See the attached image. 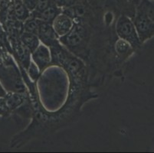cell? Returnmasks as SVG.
<instances>
[{
    "label": "cell",
    "instance_id": "cell-1",
    "mask_svg": "<svg viewBox=\"0 0 154 153\" xmlns=\"http://www.w3.org/2000/svg\"><path fill=\"white\" fill-rule=\"evenodd\" d=\"M140 41L154 35V4L144 2L141 5L134 22Z\"/></svg>",
    "mask_w": 154,
    "mask_h": 153
},
{
    "label": "cell",
    "instance_id": "cell-2",
    "mask_svg": "<svg viewBox=\"0 0 154 153\" xmlns=\"http://www.w3.org/2000/svg\"><path fill=\"white\" fill-rule=\"evenodd\" d=\"M116 31L120 39L126 41L133 48L139 47L141 41L134 22L126 15H121L116 24Z\"/></svg>",
    "mask_w": 154,
    "mask_h": 153
},
{
    "label": "cell",
    "instance_id": "cell-3",
    "mask_svg": "<svg viewBox=\"0 0 154 153\" xmlns=\"http://www.w3.org/2000/svg\"><path fill=\"white\" fill-rule=\"evenodd\" d=\"M85 29L80 25H75L65 35L59 38V42L68 47H79L82 44L86 35Z\"/></svg>",
    "mask_w": 154,
    "mask_h": 153
},
{
    "label": "cell",
    "instance_id": "cell-4",
    "mask_svg": "<svg viewBox=\"0 0 154 153\" xmlns=\"http://www.w3.org/2000/svg\"><path fill=\"white\" fill-rule=\"evenodd\" d=\"M38 37L40 41L45 45L49 47L58 41V36L56 35L51 23L39 20V26L38 30Z\"/></svg>",
    "mask_w": 154,
    "mask_h": 153
},
{
    "label": "cell",
    "instance_id": "cell-5",
    "mask_svg": "<svg viewBox=\"0 0 154 153\" xmlns=\"http://www.w3.org/2000/svg\"><path fill=\"white\" fill-rule=\"evenodd\" d=\"M32 61L38 66L40 71H43L51 61V50L48 46L40 44L38 47L31 54Z\"/></svg>",
    "mask_w": 154,
    "mask_h": 153
},
{
    "label": "cell",
    "instance_id": "cell-6",
    "mask_svg": "<svg viewBox=\"0 0 154 153\" xmlns=\"http://www.w3.org/2000/svg\"><path fill=\"white\" fill-rule=\"evenodd\" d=\"M51 25L56 35L60 38L68 34L75 25V23L72 18L61 12V13L53 20Z\"/></svg>",
    "mask_w": 154,
    "mask_h": 153
},
{
    "label": "cell",
    "instance_id": "cell-7",
    "mask_svg": "<svg viewBox=\"0 0 154 153\" xmlns=\"http://www.w3.org/2000/svg\"><path fill=\"white\" fill-rule=\"evenodd\" d=\"M61 12L62 11H61V8L58 7L57 5H54V4H51L50 6L45 8L44 11H42L40 13L37 14V15H34L33 17L39 19V20L43 21V22L51 23L56 17L58 16L60 13H61Z\"/></svg>",
    "mask_w": 154,
    "mask_h": 153
},
{
    "label": "cell",
    "instance_id": "cell-8",
    "mask_svg": "<svg viewBox=\"0 0 154 153\" xmlns=\"http://www.w3.org/2000/svg\"><path fill=\"white\" fill-rule=\"evenodd\" d=\"M20 41L32 54L40 44V40L37 35L22 32L20 35Z\"/></svg>",
    "mask_w": 154,
    "mask_h": 153
},
{
    "label": "cell",
    "instance_id": "cell-9",
    "mask_svg": "<svg viewBox=\"0 0 154 153\" xmlns=\"http://www.w3.org/2000/svg\"><path fill=\"white\" fill-rule=\"evenodd\" d=\"M14 16L20 22H25L31 16V12L24 5L22 0H16L13 5Z\"/></svg>",
    "mask_w": 154,
    "mask_h": 153
},
{
    "label": "cell",
    "instance_id": "cell-10",
    "mask_svg": "<svg viewBox=\"0 0 154 153\" xmlns=\"http://www.w3.org/2000/svg\"><path fill=\"white\" fill-rule=\"evenodd\" d=\"M15 49L22 65L25 67L26 69H27L31 62V52L29 49L22 44L21 41L15 44Z\"/></svg>",
    "mask_w": 154,
    "mask_h": 153
},
{
    "label": "cell",
    "instance_id": "cell-11",
    "mask_svg": "<svg viewBox=\"0 0 154 153\" xmlns=\"http://www.w3.org/2000/svg\"><path fill=\"white\" fill-rule=\"evenodd\" d=\"M39 26V19L30 16L23 23V32L32 34H38Z\"/></svg>",
    "mask_w": 154,
    "mask_h": 153
},
{
    "label": "cell",
    "instance_id": "cell-12",
    "mask_svg": "<svg viewBox=\"0 0 154 153\" xmlns=\"http://www.w3.org/2000/svg\"><path fill=\"white\" fill-rule=\"evenodd\" d=\"M5 99L7 109H15L22 103V98L19 93H10L5 95Z\"/></svg>",
    "mask_w": 154,
    "mask_h": 153
},
{
    "label": "cell",
    "instance_id": "cell-13",
    "mask_svg": "<svg viewBox=\"0 0 154 153\" xmlns=\"http://www.w3.org/2000/svg\"><path fill=\"white\" fill-rule=\"evenodd\" d=\"M133 47L128 42L123 39H120L116 43V50L117 54L120 56H127L129 52H132Z\"/></svg>",
    "mask_w": 154,
    "mask_h": 153
},
{
    "label": "cell",
    "instance_id": "cell-14",
    "mask_svg": "<svg viewBox=\"0 0 154 153\" xmlns=\"http://www.w3.org/2000/svg\"><path fill=\"white\" fill-rule=\"evenodd\" d=\"M51 4H53L52 0H38L35 9L33 12H31V15L34 16V15L40 13L42 11H44L45 8H47L48 7L50 6Z\"/></svg>",
    "mask_w": 154,
    "mask_h": 153
},
{
    "label": "cell",
    "instance_id": "cell-15",
    "mask_svg": "<svg viewBox=\"0 0 154 153\" xmlns=\"http://www.w3.org/2000/svg\"><path fill=\"white\" fill-rule=\"evenodd\" d=\"M26 70H27L28 74H29L31 79L34 81H36L38 78L39 75H40V73H41L39 68L38 67V66L32 61H31L29 67Z\"/></svg>",
    "mask_w": 154,
    "mask_h": 153
},
{
    "label": "cell",
    "instance_id": "cell-16",
    "mask_svg": "<svg viewBox=\"0 0 154 153\" xmlns=\"http://www.w3.org/2000/svg\"><path fill=\"white\" fill-rule=\"evenodd\" d=\"M78 0H52V3L59 8H69L76 3Z\"/></svg>",
    "mask_w": 154,
    "mask_h": 153
},
{
    "label": "cell",
    "instance_id": "cell-17",
    "mask_svg": "<svg viewBox=\"0 0 154 153\" xmlns=\"http://www.w3.org/2000/svg\"><path fill=\"white\" fill-rule=\"evenodd\" d=\"M22 2L26 5V8L32 12L35 9L38 0H22Z\"/></svg>",
    "mask_w": 154,
    "mask_h": 153
},
{
    "label": "cell",
    "instance_id": "cell-18",
    "mask_svg": "<svg viewBox=\"0 0 154 153\" xmlns=\"http://www.w3.org/2000/svg\"><path fill=\"white\" fill-rule=\"evenodd\" d=\"M0 109H2L3 111L7 110L6 103H5V97H0Z\"/></svg>",
    "mask_w": 154,
    "mask_h": 153
},
{
    "label": "cell",
    "instance_id": "cell-19",
    "mask_svg": "<svg viewBox=\"0 0 154 153\" xmlns=\"http://www.w3.org/2000/svg\"><path fill=\"white\" fill-rule=\"evenodd\" d=\"M5 95H6V93H5V91L4 90V89L0 84V97H5Z\"/></svg>",
    "mask_w": 154,
    "mask_h": 153
},
{
    "label": "cell",
    "instance_id": "cell-20",
    "mask_svg": "<svg viewBox=\"0 0 154 153\" xmlns=\"http://www.w3.org/2000/svg\"><path fill=\"white\" fill-rule=\"evenodd\" d=\"M4 112L5 111H3V110H2V109H0V113H4Z\"/></svg>",
    "mask_w": 154,
    "mask_h": 153
},
{
    "label": "cell",
    "instance_id": "cell-21",
    "mask_svg": "<svg viewBox=\"0 0 154 153\" xmlns=\"http://www.w3.org/2000/svg\"><path fill=\"white\" fill-rule=\"evenodd\" d=\"M2 2V0H0V2Z\"/></svg>",
    "mask_w": 154,
    "mask_h": 153
}]
</instances>
